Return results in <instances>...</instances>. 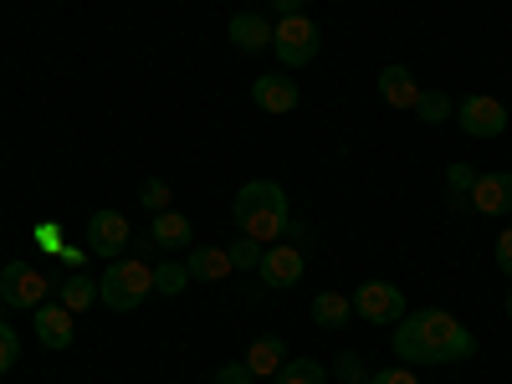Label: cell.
I'll use <instances>...</instances> for the list:
<instances>
[{
	"label": "cell",
	"mask_w": 512,
	"mask_h": 384,
	"mask_svg": "<svg viewBox=\"0 0 512 384\" xmlns=\"http://www.w3.org/2000/svg\"><path fill=\"white\" fill-rule=\"evenodd\" d=\"M395 354L405 364H461L477 354V333L446 308H420L395 323Z\"/></svg>",
	"instance_id": "1"
},
{
	"label": "cell",
	"mask_w": 512,
	"mask_h": 384,
	"mask_svg": "<svg viewBox=\"0 0 512 384\" xmlns=\"http://www.w3.org/2000/svg\"><path fill=\"white\" fill-rule=\"evenodd\" d=\"M231 221L241 226V236H256V241H277L287 236V221H292V205H287V190L277 180H246L231 200Z\"/></svg>",
	"instance_id": "2"
},
{
	"label": "cell",
	"mask_w": 512,
	"mask_h": 384,
	"mask_svg": "<svg viewBox=\"0 0 512 384\" xmlns=\"http://www.w3.org/2000/svg\"><path fill=\"white\" fill-rule=\"evenodd\" d=\"M149 292H154V267H144L139 256H118L98 277V303L113 313H134Z\"/></svg>",
	"instance_id": "3"
},
{
	"label": "cell",
	"mask_w": 512,
	"mask_h": 384,
	"mask_svg": "<svg viewBox=\"0 0 512 384\" xmlns=\"http://www.w3.org/2000/svg\"><path fill=\"white\" fill-rule=\"evenodd\" d=\"M272 52H277V62H282L287 72L308 67V62L318 57V26H313L308 16H282V21L272 26Z\"/></svg>",
	"instance_id": "4"
},
{
	"label": "cell",
	"mask_w": 512,
	"mask_h": 384,
	"mask_svg": "<svg viewBox=\"0 0 512 384\" xmlns=\"http://www.w3.org/2000/svg\"><path fill=\"white\" fill-rule=\"evenodd\" d=\"M354 313L364 318V323H374V328H395L400 318H405V292L395 287V282H359V292H354Z\"/></svg>",
	"instance_id": "5"
},
{
	"label": "cell",
	"mask_w": 512,
	"mask_h": 384,
	"mask_svg": "<svg viewBox=\"0 0 512 384\" xmlns=\"http://www.w3.org/2000/svg\"><path fill=\"white\" fill-rule=\"evenodd\" d=\"M47 292H52V277H41V272L26 267V262H16V267L0 272V303H6V308L36 313L41 303H47Z\"/></svg>",
	"instance_id": "6"
},
{
	"label": "cell",
	"mask_w": 512,
	"mask_h": 384,
	"mask_svg": "<svg viewBox=\"0 0 512 384\" xmlns=\"http://www.w3.org/2000/svg\"><path fill=\"white\" fill-rule=\"evenodd\" d=\"M451 118L461 123L466 139H497V134H507V108H502L497 98H487V93L461 98V108H456Z\"/></svg>",
	"instance_id": "7"
},
{
	"label": "cell",
	"mask_w": 512,
	"mask_h": 384,
	"mask_svg": "<svg viewBox=\"0 0 512 384\" xmlns=\"http://www.w3.org/2000/svg\"><path fill=\"white\" fill-rule=\"evenodd\" d=\"M262 287H272V292H287V287H297L303 282V246H292V241H277V246H267L262 251Z\"/></svg>",
	"instance_id": "8"
},
{
	"label": "cell",
	"mask_w": 512,
	"mask_h": 384,
	"mask_svg": "<svg viewBox=\"0 0 512 384\" xmlns=\"http://www.w3.org/2000/svg\"><path fill=\"white\" fill-rule=\"evenodd\" d=\"M128 221L118 216V210H93L88 216V251L103 256V262H118V256L128 251Z\"/></svg>",
	"instance_id": "9"
},
{
	"label": "cell",
	"mask_w": 512,
	"mask_h": 384,
	"mask_svg": "<svg viewBox=\"0 0 512 384\" xmlns=\"http://www.w3.org/2000/svg\"><path fill=\"white\" fill-rule=\"evenodd\" d=\"M251 103L262 113H292L297 108V82L287 72H262L251 82Z\"/></svg>",
	"instance_id": "10"
},
{
	"label": "cell",
	"mask_w": 512,
	"mask_h": 384,
	"mask_svg": "<svg viewBox=\"0 0 512 384\" xmlns=\"http://www.w3.org/2000/svg\"><path fill=\"white\" fill-rule=\"evenodd\" d=\"M72 318H77V313H67L62 303H41L36 318H31V328H36V338H41L47 349H72V338H77Z\"/></svg>",
	"instance_id": "11"
},
{
	"label": "cell",
	"mask_w": 512,
	"mask_h": 384,
	"mask_svg": "<svg viewBox=\"0 0 512 384\" xmlns=\"http://www.w3.org/2000/svg\"><path fill=\"white\" fill-rule=\"evenodd\" d=\"M466 200H472V210H482V216H512V175H477Z\"/></svg>",
	"instance_id": "12"
},
{
	"label": "cell",
	"mask_w": 512,
	"mask_h": 384,
	"mask_svg": "<svg viewBox=\"0 0 512 384\" xmlns=\"http://www.w3.org/2000/svg\"><path fill=\"white\" fill-rule=\"evenodd\" d=\"M185 267H190V282H226V277L236 272L226 246H190Z\"/></svg>",
	"instance_id": "13"
},
{
	"label": "cell",
	"mask_w": 512,
	"mask_h": 384,
	"mask_svg": "<svg viewBox=\"0 0 512 384\" xmlns=\"http://www.w3.org/2000/svg\"><path fill=\"white\" fill-rule=\"evenodd\" d=\"M226 36H231L236 52H267L272 47V26L256 16V11H236L231 26H226Z\"/></svg>",
	"instance_id": "14"
},
{
	"label": "cell",
	"mask_w": 512,
	"mask_h": 384,
	"mask_svg": "<svg viewBox=\"0 0 512 384\" xmlns=\"http://www.w3.org/2000/svg\"><path fill=\"white\" fill-rule=\"evenodd\" d=\"M149 241H154V246H164L169 256H175V251H185V246L195 241V226H190V216H180V210H159Z\"/></svg>",
	"instance_id": "15"
},
{
	"label": "cell",
	"mask_w": 512,
	"mask_h": 384,
	"mask_svg": "<svg viewBox=\"0 0 512 384\" xmlns=\"http://www.w3.org/2000/svg\"><path fill=\"white\" fill-rule=\"evenodd\" d=\"M379 98L390 103V108H415V98H420V82L410 77V67L390 62V67L379 72Z\"/></svg>",
	"instance_id": "16"
},
{
	"label": "cell",
	"mask_w": 512,
	"mask_h": 384,
	"mask_svg": "<svg viewBox=\"0 0 512 384\" xmlns=\"http://www.w3.org/2000/svg\"><path fill=\"white\" fill-rule=\"evenodd\" d=\"M241 364L251 369V379H267V374H277V369L287 364V344H282L277 333H262V338H256V344L246 349Z\"/></svg>",
	"instance_id": "17"
},
{
	"label": "cell",
	"mask_w": 512,
	"mask_h": 384,
	"mask_svg": "<svg viewBox=\"0 0 512 384\" xmlns=\"http://www.w3.org/2000/svg\"><path fill=\"white\" fill-rule=\"evenodd\" d=\"M313 323H318V328H344V323H354V297H344V292H318V297H313Z\"/></svg>",
	"instance_id": "18"
},
{
	"label": "cell",
	"mask_w": 512,
	"mask_h": 384,
	"mask_svg": "<svg viewBox=\"0 0 512 384\" xmlns=\"http://www.w3.org/2000/svg\"><path fill=\"white\" fill-rule=\"evenodd\" d=\"M93 303H98V282H93L88 272L62 277V308H67V313H88Z\"/></svg>",
	"instance_id": "19"
},
{
	"label": "cell",
	"mask_w": 512,
	"mask_h": 384,
	"mask_svg": "<svg viewBox=\"0 0 512 384\" xmlns=\"http://www.w3.org/2000/svg\"><path fill=\"white\" fill-rule=\"evenodd\" d=\"M277 384H328V369L318 359H287L277 369Z\"/></svg>",
	"instance_id": "20"
},
{
	"label": "cell",
	"mask_w": 512,
	"mask_h": 384,
	"mask_svg": "<svg viewBox=\"0 0 512 384\" xmlns=\"http://www.w3.org/2000/svg\"><path fill=\"white\" fill-rule=\"evenodd\" d=\"M415 113H420V123H446V118L456 113V103H451L441 88H420V98H415Z\"/></svg>",
	"instance_id": "21"
},
{
	"label": "cell",
	"mask_w": 512,
	"mask_h": 384,
	"mask_svg": "<svg viewBox=\"0 0 512 384\" xmlns=\"http://www.w3.org/2000/svg\"><path fill=\"white\" fill-rule=\"evenodd\" d=\"M190 287V267L185 262H175V256H169L164 267H154V292H164V297H180Z\"/></svg>",
	"instance_id": "22"
},
{
	"label": "cell",
	"mask_w": 512,
	"mask_h": 384,
	"mask_svg": "<svg viewBox=\"0 0 512 384\" xmlns=\"http://www.w3.org/2000/svg\"><path fill=\"white\" fill-rule=\"evenodd\" d=\"M446 185H451V210H461L466 195H472V185H477V169L466 164V159H456V164L446 169Z\"/></svg>",
	"instance_id": "23"
},
{
	"label": "cell",
	"mask_w": 512,
	"mask_h": 384,
	"mask_svg": "<svg viewBox=\"0 0 512 384\" xmlns=\"http://www.w3.org/2000/svg\"><path fill=\"white\" fill-rule=\"evenodd\" d=\"M226 251H231V267H236V272H256V267H262V251H267V246L256 241V236H236Z\"/></svg>",
	"instance_id": "24"
},
{
	"label": "cell",
	"mask_w": 512,
	"mask_h": 384,
	"mask_svg": "<svg viewBox=\"0 0 512 384\" xmlns=\"http://www.w3.org/2000/svg\"><path fill=\"white\" fill-rule=\"evenodd\" d=\"M21 359V338H16V328L0 318V374H11V364Z\"/></svg>",
	"instance_id": "25"
},
{
	"label": "cell",
	"mask_w": 512,
	"mask_h": 384,
	"mask_svg": "<svg viewBox=\"0 0 512 384\" xmlns=\"http://www.w3.org/2000/svg\"><path fill=\"white\" fill-rule=\"evenodd\" d=\"M139 205H149L154 216H159V210H169V185H164L159 175H154V180H144V185H139Z\"/></svg>",
	"instance_id": "26"
},
{
	"label": "cell",
	"mask_w": 512,
	"mask_h": 384,
	"mask_svg": "<svg viewBox=\"0 0 512 384\" xmlns=\"http://www.w3.org/2000/svg\"><path fill=\"white\" fill-rule=\"evenodd\" d=\"M338 379H344V384H369L364 359H359V354H338Z\"/></svg>",
	"instance_id": "27"
},
{
	"label": "cell",
	"mask_w": 512,
	"mask_h": 384,
	"mask_svg": "<svg viewBox=\"0 0 512 384\" xmlns=\"http://www.w3.org/2000/svg\"><path fill=\"white\" fill-rule=\"evenodd\" d=\"M369 384H420V379H415L405 364H390V369H374V374H369Z\"/></svg>",
	"instance_id": "28"
},
{
	"label": "cell",
	"mask_w": 512,
	"mask_h": 384,
	"mask_svg": "<svg viewBox=\"0 0 512 384\" xmlns=\"http://www.w3.org/2000/svg\"><path fill=\"white\" fill-rule=\"evenodd\" d=\"M36 246H41V251H62V226H57V221L36 226Z\"/></svg>",
	"instance_id": "29"
},
{
	"label": "cell",
	"mask_w": 512,
	"mask_h": 384,
	"mask_svg": "<svg viewBox=\"0 0 512 384\" xmlns=\"http://www.w3.org/2000/svg\"><path fill=\"white\" fill-rule=\"evenodd\" d=\"M216 384H256V379H251L246 364H221V369H216Z\"/></svg>",
	"instance_id": "30"
},
{
	"label": "cell",
	"mask_w": 512,
	"mask_h": 384,
	"mask_svg": "<svg viewBox=\"0 0 512 384\" xmlns=\"http://www.w3.org/2000/svg\"><path fill=\"white\" fill-rule=\"evenodd\" d=\"M492 251H497V267H502V272H507V277H512V231H502V236H497V246H492Z\"/></svg>",
	"instance_id": "31"
},
{
	"label": "cell",
	"mask_w": 512,
	"mask_h": 384,
	"mask_svg": "<svg viewBox=\"0 0 512 384\" xmlns=\"http://www.w3.org/2000/svg\"><path fill=\"white\" fill-rule=\"evenodd\" d=\"M82 256H88V246H62V262L67 267H82Z\"/></svg>",
	"instance_id": "32"
},
{
	"label": "cell",
	"mask_w": 512,
	"mask_h": 384,
	"mask_svg": "<svg viewBox=\"0 0 512 384\" xmlns=\"http://www.w3.org/2000/svg\"><path fill=\"white\" fill-rule=\"evenodd\" d=\"M277 16H303V0H272Z\"/></svg>",
	"instance_id": "33"
},
{
	"label": "cell",
	"mask_w": 512,
	"mask_h": 384,
	"mask_svg": "<svg viewBox=\"0 0 512 384\" xmlns=\"http://www.w3.org/2000/svg\"><path fill=\"white\" fill-rule=\"evenodd\" d=\"M507 318H512V292H507Z\"/></svg>",
	"instance_id": "34"
}]
</instances>
